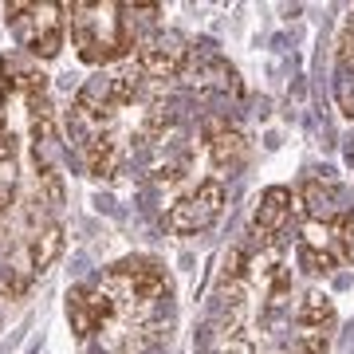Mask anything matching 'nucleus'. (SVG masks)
Returning a JSON list of instances; mask_svg holds the SVG:
<instances>
[{
	"label": "nucleus",
	"mask_w": 354,
	"mask_h": 354,
	"mask_svg": "<svg viewBox=\"0 0 354 354\" xmlns=\"http://www.w3.org/2000/svg\"><path fill=\"white\" fill-rule=\"evenodd\" d=\"M291 216V189L283 185H268L260 193V201H256V213H252V228L260 236H276L279 228L288 225Z\"/></svg>",
	"instance_id": "9"
},
{
	"label": "nucleus",
	"mask_w": 354,
	"mask_h": 354,
	"mask_svg": "<svg viewBox=\"0 0 354 354\" xmlns=\"http://www.w3.org/2000/svg\"><path fill=\"white\" fill-rule=\"evenodd\" d=\"M189 64V48L185 39L165 32V36H150L138 44V71L150 79H177Z\"/></svg>",
	"instance_id": "6"
},
{
	"label": "nucleus",
	"mask_w": 354,
	"mask_h": 354,
	"mask_svg": "<svg viewBox=\"0 0 354 354\" xmlns=\"http://www.w3.org/2000/svg\"><path fill=\"white\" fill-rule=\"evenodd\" d=\"M64 16L79 59L91 67L118 64L134 48L127 4H83V0H75V4H64Z\"/></svg>",
	"instance_id": "1"
},
{
	"label": "nucleus",
	"mask_w": 354,
	"mask_h": 354,
	"mask_svg": "<svg viewBox=\"0 0 354 354\" xmlns=\"http://www.w3.org/2000/svg\"><path fill=\"white\" fill-rule=\"evenodd\" d=\"M83 165H87L91 177H114L118 165H122V150H118V138L114 134H95V138L83 142Z\"/></svg>",
	"instance_id": "10"
},
{
	"label": "nucleus",
	"mask_w": 354,
	"mask_h": 354,
	"mask_svg": "<svg viewBox=\"0 0 354 354\" xmlns=\"http://www.w3.org/2000/svg\"><path fill=\"white\" fill-rule=\"evenodd\" d=\"M225 185L216 181V177H209V181H201L197 189H189L181 201L169 209V232H177V236H189V232H205V228H213L216 221H221V213H225Z\"/></svg>",
	"instance_id": "3"
},
{
	"label": "nucleus",
	"mask_w": 354,
	"mask_h": 354,
	"mask_svg": "<svg viewBox=\"0 0 354 354\" xmlns=\"http://www.w3.org/2000/svg\"><path fill=\"white\" fill-rule=\"evenodd\" d=\"M102 87H106V102L111 111H122L142 95V71L138 67H118L111 75H102Z\"/></svg>",
	"instance_id": "11"
},
{
	"label": "nucleus",
	"mask_w": 354,
	"mask_h": 354,
	"mask_svg": "<svg viewBox=\"0 0 354 354\" xmlns=\"http://www.w3.org/2000/svg\"><path fill=\"white\" fill-rule=\"evenodd\" d=\"M339 264L335 256H330V248H315V244H299V268L304 272H311V276H327L330 268Z\"/></svg>",
	"instance_id": "14"
},
{
	"label": "nucleus",
	"mask_w": 354,
	"mask_h": 354,
	"mask_svg": "<svg viewBox=\"0 0 354 354\" xmlns=\"http://www.w3.org/2000/svg\"><path fill=\"white\" fill-rule=\"evenodd\" d=\"M209 162L221 174H236L248 165V138L236 127H209Z\"/></svg>",
	"instance_id": "7"
},
{
	"label": "nucleus",
	"mask_w": 354,
	"mask_h": 354,
	"mask_svg": "<svg viewBox=\"0 0 354 354\" xmlns=\"http://www.w3.org/2000/svg\"><path fill=\"white\" fill-rule=\"evenodd\" d=\"M114 311H118V299L106 291V283H99V288L79 283V288L67 291V319H71L75 339H91Z\"/></svg>",
	"instance_id": "4"
},
{
	"label": "nucleus",
	"mask_w": 354,
	"mask_h": 354,
	"mask_svg": "<svg viewBox=\"0 0 354 354\" xmlns=\"http://www.w3.org/2000/svg\"><path fill=\"white\" fill-rule=\"evenodd\" d=\"M8 28L16 44L36 55V59H55L64 48V4H36V0H16L4 8Z\"/></svg>",
	"instance_id": "2"
},
{
	"label": "nucleus",
	"mask_w": 354,
	"mask_h": 354,
	"mask_svg": "<svg viewBox=\"0 0 354 354\" xmlns=\"http://www.w3.org/2000/svg\"><path fill=\"white\" fill-rule=\"evenodd\" d=\"M330 256L339 260V264H354V213L346 209V213L330 225Z\"/></svg>",
	"instance_id": "13"
},
{
	"label": "nucleus",
	"mask_w": 354,
	"mask_h": 354,
	"mask_svg": "<svg viewBox=\"0 0 354 354\" xmlns=\"http://www.w3.org/2000/svg\"><path fill=\"white\" fill-rule=\"evenodd\" d=\"M59 252H64V228H59V225H44V228L32 232L28 256H32V268H36V272L51 268L55 260H59Z\"/></svg>",
	"instance_id": "12"
},
{
	"label": "nucleus",
	"mask_w": 354,
	"mask_h": 354,
	"mask_svg": "<svg viewBox=\"0 0 354 354\" xmlns=\"http://www.w3.org/2000/svg\"><path fill=\"white\" fill-rule=\"evenodd\" d=\"M295 327H299V351L304 354H327L330 330H335V304L323 291H307L299 311H295Z\"/></svg>",
	"instance_id": "5"
},
{
	"label": "nucleus",
	"mask_w": 354,
	"mask_h": 354,
	"mask_svg": "<svg viewBox=\"0 0 354 354\" xmlns=\"http://www.w3.org/2000/svg\"><path fill=\"white\" fill-rule=\"evenodd\" d=\"M335 99H339V111L346 118H354V71L339 67V79H335Z\"/></svg>",
	"instance_id": "15"
},
{
	"label": "nucleus",
	"mask_w": 354,
	"mask_h": 354,
	"mask_svg": "<svg viewBox=\"0 0 354 354\" xmlns=\"http://www.w3.org/2000/svg\"><path fill=\"white\" fill-rule=\"evenodd\" d=\"M304 205L307 213H311V221H319V225H335L342 213H346V205H342V189L330 181V177H311L304 185Z\"/></svg>",
	"instance_id": "8"
}]
</instances>
